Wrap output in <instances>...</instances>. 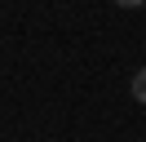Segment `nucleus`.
Here are the masks:
<instances>
[{
	"label": "nucleus",
	"instance_id": "nucleus-1",
	"mask_svg": "<svg viewBox=\"0 0 146 142\" xmlns=\"http://www.w3.org/2000/svg\"><path fill=\"white\" fill-rule=\"evenodd\" d=\"M128 89H133V98H137V102H146V71H137Z\"/></svg>",
	"mask_w": 146,
	"mask_h": 142
},
{
	"label": "nucleus",
	"instance_id": "nucleus-2",
	"mask_svg": "<svg viewBox=\"0 0 146 142\" xmlns=\"http://www.w3.org/2000/svg\"><path fill=\"white\" fill-rule=\"evenodd\" d=\"M119 9H137V5H146V0H115Z\"/></svg>",
	"mask_w": 146,
	"mask_h": 142
}]
</instances>
